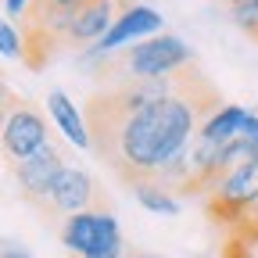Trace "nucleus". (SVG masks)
<instances>
[{"label":"nucleus","instance_id":"1","mask_svg":"<svg viewBox=\"0 0 258 258\" xmlns=\"http://www.w3.org/2000/svg\"><path fill=\"white\" fill-rule=\"evenodd\" d=\"M222 104L215 90L190 72L186 83L144 111L118 115L108 111L90 97L86 104V129H90V147L101 154V161L125 179V183H144L158 179L176 158L186 154L190 140H198L201 125L208 115H215Z\"/></svg>","mask_w":258,"mask_h":258},{"label":"nucleus","instance_id":"2","mask_svg":"<svg viewBox=\"0 0 258 258\" xmlns=\"http://www.w3.org/2000/svg\"><path fill=\"white\" fill-rule=\"evenodd\" d=\"M72 18L76 11H64L50 0H29V8L22 15V43H25V64L29 69H43V64L61 50L72 47L69 32H72Z\"/></svg>","mask_w":258,"mask_h":258},{"label":"nucleus","instance_id":"3","mask_svg":"<svg viewBox=\"0 0 258 258\" xmlns=\"http://www.w3.org/2000/svg\"><path fill=\"white\" fill-rule=\"evenodd\" d=\"M190 47L172 36V32H161V36L140 40L125 50V57L118 61V69L129 79H161V76H172L179 72L183 64H190Z\"/></svg>","mask_w":258,"mask_h":258},{"label":"nucleus","instance_id":"4","mask_svg":"<svg viewBox=\"0 0 258 258\" xmlns=\"http://www.w3.org/2000/svg\"><path fill=\"white\" fill-rule=\"evenodd\" d=\"M151 36H161V15H158L154 8H147V4H129V8L118 15V22L111 25L108 36L97 40L93 47H86V50L79 54V61H83V64H93V61L104 64V57L115 54L118 47L140 43V40H151Z\"/></svg>","mask_w":258,"mask_h":258},{"label":"nucleus","instance_id":"5","mask_svg":"<svg viewBox=\"0 0 258 258\" xmlns=\"http://www.w3.org/2000/svg\"><path fill=\"white\" fill-rule=\"evenodd\" d=\"M258 205V165L237 169L230 176H222L219 186L208 194V212L222 222L240 226Z\"/></svg>","mask_w":258,"mask_h":258},{"label":"nucleus","instance_id":"6","mask_svg":"<svg viewBox=\"0 0 258 258\" xmlns=\"http://www.w3.org/2000/svg\"><path fill=\"white\" fill-rule=\"evenodd\" d=\"M101 208V190H97L93 176L76 169V165H64L61 176L54 179L47 201H43V212L50 215H79V212H93Z\"/></svg>","mask_w":258,"mask_h":258},{"label":"nucleus","instance_id":"7","mask_svg":"<svg viewBox=\"0 0 258 258\" xmlns=\"http://www.w3.org/2000/svg\"><path fill=\"white\" fill-rule=\"evenodd\" d=\"M61 169H64V154L57 151V144H47L32 158L15 161V176H18V186H22V198L32 201L36 208H43V201H47L54 179L61 176Z\"/></svg>","mask_w":258,"mask_h":258},{"label":"nucleus","instance_id":"8","mask_svg":"<svg viewBox=\"0 0 258 258\" xmlns=\"http://www.w3.org/2000/svg\"><path fill=\"white\" fill-rule=\"evenodd\" d=\"M47 122L40 111H32L29 104H18L11 111V118L4 122V129H0V147H4L8 158L15 161H25L32 158L40 147H47Z\"/></svg>","mask_w":258,"mask_h":258},{"label":"nucleus","instance_id":"9","mask_svg":"<svg viewBox=\"0 0 258 258\" xmlns=\"http://www.w3.org/2000/svg\"><path fill=\"white\" fill-rule=\"evenodd\" d=\"M129 4L125 0H90V4H83L72 18V32H69V43L72 47H83V43H97V40H104L111 25L118 22V15L125 11Z\"/></svg>","mask_w":258,"mask_h":258},{"label":"nucleus","instance_id":"10","mask_svg":"<svg viewBox=\"0 0 258 258\" xmlns=\"http://www.w3.org/2000/svg\"><path fill=\"white\" fill-rule=\"evenodd\" d=\"M108 215H111V212H104V208H93V212L69 215V219L61 222V244H64V251H72L76 258H83V254L93 247V240L101 237V230H104Z\"/></svg>","mask_w":258,"mask_h":258},{"label":"nucleus","instance_id":"11","mask_svg":"<svg viewBox=\"0 0 258 258\" xmlns=\"http://www.w3.org/2000/svg\"><path fill=\"white\" fill-rule=\"evenodd\" d=\"M47 111L54 115L57 129L64 137H69L76 147H90V129H86V115L69 101V93L64 90H50L47 93Z\"/></svg>","mask_w":258,"mask_h":258},{"label":"nucleus","instance_id":"12","mask_svg":"<svg viewBox=\"0 0 258 258\" xmlns=\"http://www.w3.org/2000/svg\"><path fill=\"white\" fill-rule=\"evenodd\" d=\"M247 115H251V111L240 108V104H222L215 115L205 118V125H201V133H198V137L215 140V144H233V140L240 137V129H244Z\"/></svg>","mask_w":258,"mask_h":258},{"label":"nucleus","instance_id":"13","mask_svg":"<svg viewBox=\"0 0 258 258\" xmlns=\"http://www.w3.org/2000/svg\"><path fill=\"white\" fill-rule=\"evenodd\" d=\"M133 194H137V201H140L147 212H154V215H179V198H176L165 183L144 179V183L133 186Z\"/></svg>","mask_w":258,"mask_h":258},{"label":"nucleus","instance_id":"14","mask_svg":"<svg viewBox=\"0 0 258 258\" xmlns=\"http://www.w3.org/2000/svg\"><path fill=\"white\" fill-rule=\"evenodd\" d=\"M83 258H125V240H122V230H118V219L115 215H108L101 237L93 240V247Z\"/></svg>","mask_w":258,"mask_h":258},{"label":"nucleus","instance_id":"15","mask_svg":"<svg viewBox=\"0 0 258 258\" xmlns=\"http://www.w3.org/2000/svg\"><path fill=\"white\" fill-rule=\"evenodd\" d=\"M0 54L4 57H25V43H22V32L11 25V22H4L0 18Z\"/></svg>","mask_w":258,"mask_h":258},{"label":"nucleus","instance_id":"16","mask_svg":"<svg viewBox=\"0 0 258 258\" xmlns=\"http://www.w3.org/2000/svg\"><path fill=\"white\" fill-rule=\"evenodd\" d=\"M230 11H233V22L240 29H247L251 36H258V0H244V4H237Z\"/></svg>","mask_w":258,"mask_h":258},{"label":"nucleus","instance_id":"17","mask_svg":"<svg viewBox=\"0 0 258 258\" xmlns=\"http://www.w3.org/2000/svg\"><path fill=\"white\" fill-rule=\"evenodd\" d=\"M18 104H22V101L15 97V90H11L4 79H0V129H4V122L11 118V111H15Z\"/></svg>","mask_w":258,"mask_h":258},{"label":"nucleus","instance_id":"18","mask_svg":"<svg viewBox=\"0 0 258 258\" xmlns=\"http://www.w3.org/2000/svg\"><path fill=\"white\" fill-rule=\"evenodd\" d=\"M237 140H247L251 147H258V115H254V111L247 115V122H244V129H240Z\"/></svg>","mask_w":258,"mask_h":258},{"label":"nucleus","instance_id":"19","mask_svg":"<svg viewBox=\"0 0 258 258\" xmlns=\"http://www.w3.org/2000/svg\"><path fill=\"white\" fill-rule=\"evenodd\" d=\"M25 8H29V0H4V11H8L11 18H22Z\"/></svg>","mask_w":258,"mask_h":258},{"label":"nucleus","instance_id":"20","mask_svg":"<svg viewBox=\"0 0 258 258\" xmlns=\"http://www.w3.org/2000/svg\"><path fill=\"white\" fill-rule=\"evenodd\" d=\"M50 4H57V8H64V11H79L83 4H90V0H50Z\"/></svg>","mask_w":258,"mask_h":258},{"label":"nucleus","instance_id":"21","mask_svg":"<svg viewBox=\"0 0 258 258\" xmlns=\"http://www.w3.org/2000/svg\"><path fill=\"white\" fill-rule=\"evenodd\" d=\"M0 258H32V254L22 251V247H4V251H0Z\"/></svg>","mask_w":258,"mask_h":258},{"label":"nucleus","instance_id":"22","mask_svg":"<svg viewBox=\"0 0 258 258\" xmlns=\"http://www.w3.org/2000/svg\"><path fill=\"white\" fill-rule=\"evenodd\" d=\"M125 258H158V254H147V251H133V254H125Z\"/></svg>","mask_w":258,"mask_h":258},{"label":"nucleus","instance_id":"23","mask_svg":"<svg viewBox=\"0 0 258 258\" xmlns=\"http://www.w3.org/2000/svg\"><path fill=\"white\" fill-rule=\"evenodd\" d=\"M222 4H230V8H237V4H244V0H222Z\"/></svg>","mask_w":258,"mask_h":258}]
</instances>
